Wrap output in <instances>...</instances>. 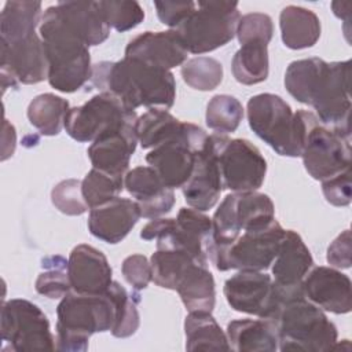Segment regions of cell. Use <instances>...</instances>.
<instances>
[{
    "mask_svg": "<svg viewBox=\"0 0 352 352\" xmlns=\"http://www.w3.org/2000/svg\"><path fill=\"white\" fill-rule=\"evenodd\" d=\"M92 85L118 98L129 110L170 109L176 99V81L170 70L124 56L92 66Z\"/></svg>",
    "mask_w": 352,
    "mask_h": 352,
    "instance_id": "cell-1",
    "label": "cell"
},
{
    "mask_svg": "<svg viewBox=\"0 0 352 352\" xmlns=\"http://www.w3.org/2000/svg\"><path fill=\"white\" fill-rule=\"evenodd\" d=\"M38 34L48 62V84L63 94L82 88L92 77L89 47L60 16L56 4L44 11Z\"/></svg>",
    "mask_w": 352,
    "mask_h": 352,
    "instance_id": "cell-2",
    "label": "cell"
},
{
    "mask_svg": "<svg viewBox=\"0 0 352 352\" xmlns=\"http://www.w3.org/2000/svg\"><path fill=\"white\" fill-rule=\"evenodd\" d=\"M250 129L282 157H300L309 122L315 113L293 111L279 95L258 94L248 100Z\"/></svg>",
    "mask_w": 352,
    "mask_h": 352,
    "instance_id": "cell-3",
    "label": "cell"
},
{
    "mask_svg": "<svg viewBox=\"0 0 352 352\" xmlns=\"http://www.w3.org/2000/svg\"><path fill=\"white\" fill-rule=\"evenodd\" d=\"M56 318L55 348L66 352H85L92 334L111 330L116 307L107 292L82 294L70 290L60 298Z\"/></svg>",
    "mask_w": 352,
    "mask_h": 352,
    "instance_id": "cell-4",
    "label": "cell"
},
{
    "mask_svg": "<svg viewBox=\"0 0 352 352\" xmlns=\"http://www.w3.org/2000/svg\"><path fill=\"white\" fill-rule=\"evenodd\" d=\"M279 351L323 352L334 349L338 331L322 308L305 297L285 302L275 318Z\"/></svg>",
    "mask_w": 352,
    "mask_h": 352,
    "instance_id": "cell-5",
    "label": "cell"
},
{
    "mask_svg": "<svg viewBox=\"0 0 352 352\" xmlns=\"http://www.w3.org/2000/svg\"><path fill=\"white\" fill-rule=\"evenodd\" d=\"M241 18L236 1H197L194 11L176 28L187 52L205 54L230 43Z\"/></svg>",
    "mask_w": 352,
    "mask_h": 352,
    "instance_id": "cell-6",
    "label": "cell"
},
{
    "mask_svg": "<svg viewBox=\"0 0 352 352\" xmlns=\"http://www.w3.org/2000/svg\"><path fill=\"white\" fill-rule=\"evenodd\" d=\"M3 351H54L55 337L47 315L25 298L3 301L0 311Z\"/></svg>",
    "mask_w": 352,
    "mask_h": 352,
    "instance_id": "cell-7",
    "label": "cell"
},
{
    "mask_svg": "<svg viewBox=\"0 0 352 352\" xmlns=\"http://www.w3.org/2000/svg\"><path fill=\"white\" fill-rule=\"evenodd\" d=\"M351 60L326 62L315 84L309 106L318 120L345 139H351Z\"/></svg>",
    "mask_w": 352,
    "mask_h": 352,
    "instance_id": "cell-8",
    "label": "cell"
},
{
    "mask_svg": "<svg viewBox=\"0 0 352 352\" xmlns=\"http://www.w3.org/2000/svg\"><path fill=\"white\" fill-rule=\"evenodd\" d=\"M285 231L276 220L265 228L243 231L230 246L210 252L208 260L219 271H264L275 260Z\"/></svg>",
    "mask_w": 352,
    "mask_h": 352,
    "instance_id": "cell-9",
    "label": "cell"
},
{
    "mask_svg": "<svg viewBox=\"0 0 352 352\" xmlns=\"http://www.w3.org/2000/svg\"><path fill=\"white\" fill-rule=\"evenodd\" d=\"M3 91L18 84L32 85L47 80L48 62L40 34L36 30L0 36Z\"/></svg>",
    "mask_w": 352,
    "mask_h": 352,
    "instance_id": "cell-10",
    "label": "cell"
},
{
    "mask_svg": "<svg viewBox=\"0 0 352 352\" xmlns=\"http://www.w3.org/2000/svg\"><path fill=\"white\" fill-rule=\"evenodd\" d=\"M217 160L223 188L232 192L257 191L267 175V161L248 139H230L217 133Z\"/></svg>",
    "mask_w": 352,
    "mask_h": 352,
    "instance_id": "cell-11",
    "label": "cell"
},
{
    "mask_svg": "<svg viewBox=\"0 0 352 352\" xmlns=\"http://www.w3.org/2000/svg\"><path fill=\"white\" fill-rule=\"evenodd\" d=\"M136 121L135 110H129L114 95L99 92L84 104L69 109L65 117V129L72 139L85 143L94 142L114 126Z\"/></svg>",
    "mask_w": 352,
    "mask_h": 352,
    "instance_id": "cell-12",
    "label": "cell"
},
{
    "mask_svg": "<svg viewBox=\"0 0 352 352\" xmlns=\"http://www.w3.org/2000/svg\"><path fill=\"white\" fill-rule=\"evenodd\" d=\"M300 157L308 175L323 182L351 168V139L333 132L315 116L307 129Z\"/></svg>",
    "mask_w": 352,
    "mask_h": 352,
    "instance_id": "cell-13",
    "label": "cell"
},
{
    "mask_svg": "<svg viewBox=\"0 0 352 352\" xmlns=\"http://www.w3.org/2000/svg\"><path fill=\"white\" fill-rule=\"evenodd\" d=\"M228 305L242 314L275 320L283 300L271 275L263 271H238L224 282Z\"/></svg>",
    "mask_w": 352,
    "mask_h": 352,
    "instance_id": "cell-14",
    "label": "cell"
},
{
    "mask_svg": "<svg viewBox=\"0 0 352 352\" xmlns=\"http://www.w3.org/2000/svg\"><path fill=\"white\" fill-rule=\"evenodd\" d=\"M314 267V258L302 238L294 230H286L280 248L271 264L274 283L283 304L304 297L302 280Z\"/></svg>",
    "mask_w": 352,
    "mask_h": 352,
    "instance_id": "cell-15",
    "label": "cell"
},
{
    "mask_svg": "<svg viewBox=\"0 0 352 352\" xmlns=\"http://www.w3.org/2000/svg\"><path fill=\"white\" fill-rule=\"evenodd\" d=\"M187 205L199 212L212 209L223 191V179L217 160V133L209 135L195 155L190 179L182 187Z\"/></svg>",
    "mask_w": 352,
    "mask_h": 352,
    "instance_id": "cell-16",
    "label": "cell"
},
{
    "mask_svg": "<svg viewBox=\"0 0 352 352\" xmlns=\"http://www.w3.org/2000/svg\"><path fill=\"white\" fill-rule=\"evenodd\" d=\"M138 143L136 122H126L99 135L91 142L87 154L92 168L124 179Z\"/></svg>",
    "mask_w": 352,
    "mask_h": 352,
    "instance_id": "cell-17",
    "label": "cell"
},
{
    "mask_svg": "<svg viewBox=\"0 0 352 352\" xmlns=\"http://www.w3.org/2000/svg\"><path fill=\"white\" fill-rule=\"evenodd\" d=\"M136 133L142 148H154L179 140L204 146L209 136L201 126L180 121L165 109H148L138 117Z\"/></svg>",
    "mask_w": 352,
    "mask_h": 352,
    "instance_id": "cell-18",
    "label": "cell"
},
{
    "mask_svg": "<svg viewBox=\"0 0 352 352\" xmlns=\"http://www.w3.org/2000/svg\"><path fill=\"white\" fill-rule=\"evenodd\" d=\"M352 283L334 267H312L302 280L304 297L323 311L342 315L352 308Z\"/></svg>",
    "mask_w": 352,
    "mask_h": 352,
    "instance_id": "cell-19",
    "label": "cell"
},
{
    "mask_svg": "<svg viewBox=\"0 0 352 352\" xmlns=\"http://www.w3.org/2000/svg\"><path fill=\"white\" fill-rule=\"evenodd\" d=\"M72 290L82 294H103L113 282L107 257L96 248L81 243L72 249L67 258Z\"/></svg>",
    "mask_w": 352,
    "mask_h": 352,
    "instance_id": "cell-20",
    "label": "cell"
},
{
    "mask_svg": "<svg viewBox=\"0 0 352 352\" xmlns=\"http://www.w3.org/2000/svg\"><path fill=\"white\" fill-rule=\"evenodd\" d=\"M140 217L136 201L116 197L89 209L88 230L95 238L116 245L129 234Z\"/></svg>",
    "mask_w": 352,
    "mask_h": 352,
    "instance_id": "cell-21",
    "label": "cell"
},
{
    "mask_svg": "<svg viewBox=\"0 0 352 352\" xmlns=\"http://www.w3.org/2000/svg\"><path fill=\"white\" fill-rule=\"evenodd\" d=\"M187 54L183 40L172 29L138 34L125 48L126 58L138 59L165 70L182 66L187 60Z\"/></svg>",
    "mask_w": 352,
    "mask_h": 352,
    "instance_id": "cell-22",
    "label": "cell"
},
{
    "mask_svg": "<svg viewBox=\"0 0 352 352\" xmlns=\"http://www.w3.org/2000/svg\"><path fill=\"white\" fill-rule=\"evenodd\" d=\"M125 190L135 198L144 219H157L169 213L176 202L175 192L166 187L151 166H136L124 177Z\"/></svg>",
    "mask_w": 352,
    "mask_h": 352,
    "instance_id": "cell-23",
    "label": "cell"
},
{
    "mask_svg": "<svg viewBox=\"0 0 352 352\" xmlns=\"http://www.w3.org/2000/svg\"><path fill=\"white\" fill-rule=\"evenodd\" d=\"M204 146L186 140L164 143L147 153L146 162L157 172L166 187L172 190L182 188L191 176L197 153Z\"/></svg>",
    "mask_w": 352,
    "mask_h": 352,
    "instance_id": "cell-24",
    "label": "cell"
},
{
    "mask_svg": "<svg viewBox=\"0 0 352 352\" xmlns=\"http://www.w3.org/2000/svg\"><path fill=\"white\" fill-rule=\"evenodd\" d=\"M227 338L230 348L235 352H274L278 345V329L272 319H235L227 324Z\"/></svg>",
    "mask_w": 352,
    "mask_h": 352,
    "instance_id": "cell-25",
    "label": "cell"
},
{
    "mask_svg": "<svg viewBox=\"0 0 352 352\" xmlns=\"http://www.w3.org/2000/svg\"><path fill=\"white\" fill-rule=\"evenodd\" d=\"M60 16L87 43L88 47L99 45L107 40V25L98 1H59L56 3Z\"/></svg>",
    "mask_w": 352,
    "mask_h": 352,
    "instance_id": "cell-26",
    "label": "cell"
},
{
    "mask_svg": "<svg viewBox=\"0 0 352 352\" xmlns=\"http://www.w3.org/2000/svg\"><path fill=\"white\" fill-rule=\"evenodd\" d=\"M280 36L290 50L314 47L320 37V21L318 15L300 6H286L279 15Z\"/></svg>",
    "mask_w": 352,
    "mask_h": 352,
    "instance_id": "cell-27",
    "label": "cell"
},
{
    "mask_svg": "<svg viewBox=\"0 0 352 352\" xmlns=\"http://www.w3.org/2000/svg\"><path fill=\"white\" fill-rule=\"evenodd\" d=\"M176 292L188 312H212L214 308V279L208 265L205 264H191L180 279Z\"/></svg>",
    "mask_w": 352,
    "mask_h": 352,
    "instance_id": "cell-28",
    "label": "cell"
},
{
    "mask_svg": "<svg viewBox=\"0 0 352 352\" xmlns=\"http://www.w3.org/2000/svg\"><path fill=\"white\" fill-rule=\"evenodd\" d=\"M187 351H231L227 334L212 312H188L184 320Z\"/></svg>",
    "mask_w": 352,
    "mask_h": 352,
    "instance_id": "cell-29",
    "label": "cell"
},
{
    "mask_svg": "<svg viewBox=\"0 0 352 352\" xmlns=\"http://www.w3.org/2000/svg\"><path fill=\"white\" fill-rule=\"evenodd\" d=\"M234 219L241 232L268 227L275 220V206L271 198L258 191L232 192Z\"/></svg>",
    "mask_w": 352,
    "mask_h": 352,
    "instance_id": "cell-30",
    "label": "cell"
},
{
    "mask_svg": "<svg viewBox=\"0 0 352 352\" xmlns=\"http://www.w3.org/2000/svg\"><path fill=\"white\" fill-rule=\"evenodd\" d=\"M231 70L235 80L243 85H254L267 80L270 73L268 44L264 41H246L235 52Z\"/></svg>",
    "mask_w": 352,
    "mask_h": 352,
    "instance_id": "cell-31",
    "label": "cell"
},
{
    "mask_svg": "<svg viewBox=\"0 0 352 352\" xmlns=\"http://www.w3.org/2000/svg\"><path fill=\"white\" fill-rule=\"evenodd\" d=\"M69 102L62 96L47 92L37 95L28 106L29 122L44 136H55L65 128Z\"/></svg>",
    "mask_w": 352,
    "mask_h": 352,
    "instance_id": "cell-32",
    "label": "cell"
},
{
    "mask_svg": "<svg viewBox=\"0 0 352 352\" xmlns=\"http://www.w3.org/2000/svg\"><path fill=\"white\" fill-rule=\"evenodd\" d=\"M194 263H198L187 252L172 248L157 249L150 258L153 282L168 290H176L180 279ZM201 264V263H199Z\"/></svg>",
    "mask_w": 352,
    "mask_h": 352,
    "instance_id": "cell-33",
    "label": "cell"
},
{
    "mask_svg": "<svg viewBox=\"0 0 352 352\" xmlns=\"http://www.w3.org/2000/svg\"><path fill=\"white\" fill-rule=\"evenodd\" d=\"M326 60L320 58L298 59L289 63L285 72L286 91L300 103L308 104L318 77Z\"/></svg>",
    "mask_w": 352,
    "mask_h": 352,
    "instance_id": "cell-34",
    "label": "cell"
},
{
    "mask_svg": "<svg viewBox=\"0 0 352 352\" xmlns=\"http://www.w3.org/2000/svg\"><path fill=\"white\" fill-rule=\"evenodd\" d=\"M243 118L242 103L231 95H214L206 106V125L219 135L232 133Z\"/></svg>",
    "mask_w": 352,
    "mask_h": 352,
    "instance_id": "cell-35",
    "label": "cell"
},
{
    "mask_svg": "<svg viewBox=\"0 0 352 352\" xmlns=\"http://www.w3.org/2000/svg\"><path fill=\"white\" fill-rule=\"evenodd\" d=\"M43 16L40 1H7L0 14V36L25 30H36Z\"/></svg>",
    "mask_w": 352,
    "mask_h": 352,
    "instance_id": "cell-36",
    "label": "cell"
},
{
    "mask_svg": "<svg viewBox=\"0 0 352 352\" xmlns=\"http://www.w3.org/2000/svg\"><path fill=\"white\" fill-rule=\"evenodd\" d=\"M109 296L114 301L116 319L111 327V334L117 338L133 336L140 324V315L133 297L117 280H113L107 289Z\"/></svg>",
    "mask_w": 352,
    "mask_h": 352,
    "instance_id": "cell-37",
    "label": "cell"
},
{
    "mask_svg": "<svg viewBox=\"0 0 352 352\" xmlns=\"http://www.w3.org/2000/svg\"><path fill=\"white\" fill-rule=\"evenodd\" d=\"M43 271L38 274L34 287L36 292L50 300L62 298L70 290L67 274V260L62 256H50L41 261Z\"/></svg>",
    "mask_w": 352,
    "mask_h": 352,
    "instance_id": "cell-38",
    "label": "cell"
},
{
    "mask_svg": "<svg viewBox=\"0 0 352 352\" xmlns=\"http://www.w3.org/2000/svg\"><path fill=\"white\" fill-rule=\"evenodd\" d=\"M180 74L191 88L197 91H212L223 81V66L214 58L197 56L182 65Z\"/></svg>",
    "mask_w": 352,
    "mask_h": 352,
    "instance_id": "cell-39",
    "label": "cell"
},
{
    "mask_svg": "<svg viewBox=\"0 0 352 352\" xmlns=\"http://www.w3.org/2000/svg\"><path fill=\"white\" fill-rule=\"evenodd\" d=\"M81 190L89 209L99 206L124 190V179L114 177L103 170L92 168L81 180Z\"/></svg>",
    "mask_w": 352,
    "mask_h": 352,
    "instance_id": "cell-40",
    "label": "cell"
},
{
    "mask_svg": "<svg viewBox=\"0 0 352 352\" xmlns=\"http://www.w3.org/2000/svg\"><path fill=\"white\" fill-rule=\"evenodd\" d=\"M107 25L117 32H128L144 19V10L135 0L98 1Z\"/></svg>",
    "mask_w": 352,
    "mask_h": 352,
    "instance_id": "cell-41",
    "label": "cell"
},
{
    "mask_svg": "<svg viewBox=\"0 0 352 352\" xmlns=\"http://www.w3.org/2000/svg\"><path fill=\"white\" fill-rule=\"evenodd\" d=\"M51 201L59 212L67 216H80L89 209L82 197L81 180L77 179L59 182L51 191Z\"/></svg>",
    "mask_w": 352,
    "mask_h": 352,
    "instance_id": "cell-42",
    "label": "cell"
},
{
    "mask_svg": "<svg viewBox=\"0 0 352 352\" xmlns=\"http://www.w3.org/2000/svg\"><path fill=\"white\" fill-rule=\"evenodd\" d=\"M274 33L272 18L263 12H249L239 18L236 38L239 44L246 41H264L270 44Z\"/></svg>",
    "mask_w": 352,
    "mask_h": 352,
    "instance_id": "cell-43",
    "label": "cell"
},
{
    "mask_svg": "<svg viewBox=\"0 0 352 352\" xmlns=\"http://www.w3.org/2000/svg\"><path fill=\"white\" fill-rule=\"evenodd\" d=\"M121 272L124 279L135 289L143 290L153 280L151 264L146 256L135 253L124 258L121 264Z\"/></svg>",
    "mask_w": 352,
    "mask_h": 352,
    "instance_id": "cell-44",
    "label": "cell"
},
{
    "mask_svg": "<svg viewBox=\"0 0 352 352\" xmlns=\"http://www.w3.org/2000/svg\"><path fill=\"white\" fill-rule=\"evenodd\" d=\"M322 192L333 206H348L352 201L351 168L322 182Z\"/></svg>",
    "mask_w": 352,
    "mask_h": 352,
    "instance_id": "cell-45",
    "label": "cell"
},
{
    "mask_svg": "<svg viewBox=\"0 0 352 352\" xmlns=\"http://www.w3.org/2000/svg\"><path fill=\"white\" fill-rule=\"evenodd\" d=\"M197 1H154L161 23L176 29L195 8Z\"/></svg>",
    "mask_w": 352,
    "mask_h": 352,
    "instance_id": "cell-46",
    "label": "cell"
},
{
    "mask_svg": "<svg viewBox=\"0 0 352 352\" xmlns=\"http://www.w3.org/2000/svg\"><path fill=\"white\" fill-rule=\"evenodd\" d=\"M351 232L344 230L327 248L326 260L330 267L337 270H346L351 267Z\"/></svg>",
    "mask_w": 352,
    "mask_h": 352,
    "instance_id": "cell-47",
    "label": "cell"
},
{
    "mask_svg": "<svg viewBox=\"0 0 352 352\" xmlns=\"http://www.w3.org/2000/svg\"><path fill=\"white\" fill-rule=\"evenodd\" d=\"M331 8L336 16L340 19H344L346 23L349 21V14H351V3H341V1H333Z\"/></svg>",
    "mask_w": 352,
    "mask_h": 352,
    "instance_id": "cell-48",
    "label": "cell"
}]
</instances>
